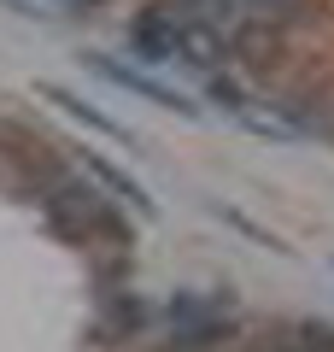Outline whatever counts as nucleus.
Wrapping results in <instances>:
<instances>
[{
	"instance_id": "nucleus-2",
	"label": "nucleus",
	"mask_w": 334,
	"mask_h": 352,
	"mask_svg": "<svg viewBox=\"0 0 334 352\" xmlns=\"http://www.w3.org/2000/svg\"><path fill=\"white\" fill-rule=\"evenodd\" d=\"M94 71L106 76V82H118V88H129V94H141V100H153V106H164V112H182V118H199V106L188 100V94H176V88H164V82H153L147 71H129V65H118V59H100V53H94Z\"/></svg>"
},
{
	"instance_id": "nucleus-1",
	"label": "nucleus",
	"mask_w": 334,
	"mask_h": 352,
	"mask_svg": "<svg viewBox=\"0 0 334 352\" xmlns=\"http://www.w3.org/2000/svg\"><path fill=\"white\" fill-rule=\"evenodd\" d=\"M170 47H176V59L194 65V71L229 65V36H217L211 24H199V18H188V12H170Z\"/></svg>"
},
{
	"instance_id": "nucleus-3",
	"label": "nucleus",
	"mask_w": 334,
	"mask_h": 352,
	"mask_svg": "<svg viewBox=\"0 0 334 352\" xmlns=\"http://www.w3.org/2000/svg\"><path fill=\"white\" fill-rule=\"evenodd\" d=\"M229 53H241L247 65L270 71L276 53H282V30H270V24H241V30H229Z\"/></svg>"
},
{
	"instance_id": "nucleus-4",
	"label": "nucleus",
	"mask_w": 334,
	"mask_h": 352,
	"mask_svg": "<svg viewBox=\"0 0 334 352\" xmlns=\"http://www.w3.org/2000/svg\"><path fill=\"white\" fill-rule=\"evenodd\" d=\"M82 164H88V170L100 176V182H106L111 194H118V200H129V206H135L141 217H153V200H147V188H141L135 176H124L118 164H106V159H100V153H82Z\"/></svg>"
},
{
	"instance_id": "nucleus-5",
	"label": "nucleus",
	"mask_w": 334,
	"mask_h": 352,
	"mask_svg": "<svg viewBox=\"0 0 334 352\" xmlns=\"http://www.w3.org/2000/svg\"><path fill=\"white\" fill-rule=\"evenodd\" d=\"M41 100H53V106H59L65 118H76V124L100 129V135H111V141H129V129H124V124H111L106 112H94V106H82V100H76V94H65V88H53V82L41 88Z\"/></svg>"
},
{
	"instance_id": "nucleus-6",
	"label": "nucleus",
	"mask_w": 334,
	"mask_h": 352,
	"mask_svg": "<svg viewBox=\"0 0 334 352\" xmlns=\"http://www.w3.org/2000/svg\"><path fill=\"white\" fill-rule=\"evenodd\" d=\"M293 340H299V352H334V329H317V323L293 329Z\"/></svg>"
}]
</instances>
